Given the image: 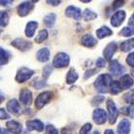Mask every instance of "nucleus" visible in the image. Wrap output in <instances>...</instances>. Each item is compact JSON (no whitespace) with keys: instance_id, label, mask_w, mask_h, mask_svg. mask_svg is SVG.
<instances>
[{"instance_id":"obj_19","label":"nucleus","mask_w":134,"mask_h":134,"mask_svg":"<svg viewBox=\"0 0 134 134\" xmlns=\"http://www.w3.org/2000/svg\"><path fill=\"white\" fill-rule=\"evenodd\" d=\"M119 83H120L121 87L123 89H129V88H130L132 86V85L134 83V81L130 75L126 74V75H123V76L121 77Z\"/></svg>"},{"instance_id":"obj_13","label":"nucleus","mask_w":134,"mask_h":134,"mask_svg":"<svg viewBox=\"0 0 134 134\" xmlns=\"http://www.w3.org/2000/svg\"><path fill=\"white\" fill-rule=\"evenodd\" d=\"M26 127L29 130H37V131H42L44 129V125L41 121L38 119H34V120H28L26 122Z\"/></svg>"},{"instance_id":"obj_51","label":"nucleus","mask_w":134,"mask_h":134,"mask_svg":"<svg viewBox=\"0 0 134 134\" xmlns=\"http://www.w3.org/2000/svg\"><path fill=\"white\" fill-rule=\"evenodd\" d=\"M0 5H2V6H6V5L4 4V2H3L2 0H0Z\"/></svg>"},{"instance_id":"obj_30","label":"nucleus","mask_w":134,"mask_h":134,"mask_svg":"<svg viewBox=\"0 0 134 134\" xmlns=\"http://www.w3.org/2000/svg\"><path fill=\"white\" fill-rule=\"evenodd\" d=\"M83 17L85 21H91V20L96 19L97 17H98V14H97L96 12H94L93 10H91V9H86L85 11H83Z\"/></svg>"},{"instance_id":"obj_54","label":"nucleus","mask_w":134,"mask_h":134,"mask_svg":"<svg viewBox=\"0 0 134 134\" xmlns=\"http://www.w3.org/2000/svg\"><path fill=\"white\" fill-rule=\"evenodd\" d=\"M3 100V98H0V103H1V101Z\"/></svg>"},{"instance_id":"obj_45","label":"nucleus","mask_w":134,"mask_h":134,"mask_svg":"<svg viewBox=\"0 0 134 134\" xmlns=\"http://www.w3.org/2000/svg\"><path fill=\"white\" fill-rule=\"evenodd\" d=\"M46 2L48 3L49 5H52V6H58V5L60 4V0H46Z\"/></svg>"},{"instance_id":"obj_22","label":"nucleus","mask_w":134,"mask_h":134,"mask_svg":"<svg viewBox=\"0 0 134 134\" xmlns=\"http://www.w3.org/2000/svg\"><path fill=\"white\" fill-rule=\"evenodd\" d=\"M112 34H113V31L107 26H102L96 31L97 37H98V38H100V40L101 38H106V37H108V36H111Z\"/></svg>"},{"instance_id":"obj_8","label":"nucleus","mask_w":134,"mask_h":134,"mask_svg":"<svg viewBox=\"0 0 134 134\" xmlns=\"http://www.w3.org/2000/svg\"><path fill=\"white\" fill-rule=\"evenodd\" d=\"M107 114L103 109H96L93 112V120L97 125H103L107 120Z\"/></svg>"},{"instance_id":"obj_55","label":"nucleus","mask_w":134,"mask_h":134,"mask_svg":"<svg viewBox=\"0 0 134 134\" xmlns=\"http://www.w3.org/2000/svg\"><path fill=\"white\" fill-rule=\"evenodd\" d=\"M1 32H2V30H1V29H0V34H1Z\"/></svg>"},{"instance_id":"obj_5","label":"nucleus","mask_w":134,"mask_h":134,"mask_svg":"<svg viewBox=\"0 0 134 134\" xmlns=\"http://www.w3.org/2000/svg\"><path fill=\"white\" fill-rule=\"evenodd\" d=\"M11 45L15 47L16 49L20 50L22 52H26L29 50L32 49V42L28 41L26 40H24V38H15V40L11 42Z\"/></svg>"},{"instance_id":"obj_47","label":"nucleus","mask_w":134,"mask_h":134,"mask_svg":"<svg viewBox=\"0 0 134 134\" xmlns=\"http://www.w3.org/2000/svg\"><path fill=\"white\" fill-rule=\"evenodd\" d=\"M3 2H4L5 5H8V4H11V3L13 2V0H2Z\"/></svg>"},{"instance_id":"obj_35","label":"nucleus","mask_w":134,"mask_h":134,"mask_svg":"<svg viewBox=\"0 0 134 134\" xmlns=\"http://www.w3.org/2000/svg\"><path fill=\"white\" fill-rule=\"evenodd\" d=\"M125 100L127 101V103H131V104H134V91H130L129 93L125 95L124 97Z\"/></svg>"},{"instance_id":"obj_25","label":"nucleus","mask_w":134,"mask_h":134,"mask_svg":"<svg viewBox=\"0 0 134 134\" xmlns=\"http://www.w3.org/2000/svg\"><path fill=\"white\" fill-rule=\"evenodd\" d=\"M123 91V88L121 87L120 83L117 81H113L111 85H110V92L112 93L113 95H116L118 93H121Z\"/></svg>"},{"instance_id":"obj_6","label":"nucleus","mask_w":134,"mask_h":134,"mask_svg":"<svg viewBox=\"0 0 134 134\" xmlns=\"http://www.w3.org/2000/svg\"><path fill=\"white\" fill-rule=\"evenodd\" d=\"M107 109L108 113H109V123L110 124H114L115 123L117 116H118V109L116 108L115 104L113 100H108L107 102Z\"/></svg>"},{"instance_id":"obj_33","label":"nucleus","mask_w":134,"mask_h":134,"mask_svg":"<svg viewBox=\"0 0 134 134\" xmlns=\"http://www.w3.org/2000/svg\"><path fill=\"white\" fill-rule=\"evenodd\" d=\"M52 71H53V66L51 65H46L44 68H43V72L42 75L45 77V78H48V77L51 75Z\"/></svg>"},{"instance_id":"obj_37","label":"nucleus","mask_w":134,"mask_h":134,"mask_svg":"<svg viewBox=\"0 0 134 134\" xmlns=\"http://www.w3.org/2000/svg\"><path fill=\"white\" fill-rule=\"evenodd\" d=\"M127 65H130V67L134 68V52L133 53H130L127 57Z\"/></svg>"},{"instance_id":"obj_7","label":"nucleus","mask_w":134,"mask_h":134,"mask_svg":"<svg viewBox=\"0 0 134 134\" xmlns=\"http://www.w3.org/2000/svg\"><path fill=\"white\" fill-rule=\"evenodd\" d=\"M34 9V5L30 1H25V2L21 3L17 7V12H18V15L21 17H25V16L28 15L31 10Z\"/></svg>"},{"instance_id":"obj_46","label":"nucleus","mask_w":134,"mask_h":134,"mask_svg":"<svg viewBox=\"0 0 134 134\" xmlns=\"http://www.w3.org/2000/svg\"><path fill=\"white\" fill-rule=\"evenodd\" d=\"M0 134H10V132L6 129H2V130H0Z\"/></svg>"},{"instance_id":"obj_44","label":"nucleus","mask_w":134,"mask_h":134,"mask_svg":"<svg viewBox=\"0 0 134 134\" xmlns=\"http://www.w3.org/2000/svg\"><path fill=\"white\" fill-rule=\"evenodd\" d=\"M127 114L130 116V118H134V104H132V105L127 109Z\"/></svg>"},{"instance_id":"obj_48","label":"nucleus","mask_w":134,"mask_h":134,"mask_svg":"<svg viewBox=\"0 0 134 134\" xmlns=\"http://www.w3.org/2000/svg\"><path fill=\"white\" fill-rule=\"evenodd\" d=\"M104 134H114V131H113L112 130H106Z\"/></svg>"},{"instance_id":"obj_9","label":"nucleus","mask_w":134,"mask_h":134,"mask_svg":"<svg viewBox=\"0 0 134 134\" xmlns=\"http://www.w3.org/2000/svg\"><path fill=\"white\" fill-rule=\"evenodd\" d=\"M109 70L114 76H120L125 72V68L121 65L117 60H113L110 63Z\"/></svg>"},{"instance_id":"obj_42","label":"nucleus","mask_w":134,"mask_h":134,"mask_svg":"<svg viewBox=\"0 0 134 134\" xmlns=\"http://www.w3.org/2000/svg\"><path fill=\"white\" fill-rule=\"evenodd\" d=\"M127 27L131 30L132 34H134V14H132L131 16H130V21H129V25H127Z\"/></svg>"},{"instance_id":"obj_14","label":"nucleus","mask_w":134,"mask_h":134,"mask_svg":"<svg viewBox=\"0 0 134 134\" xmlns=\"http://www.w3.org/2000/svg\"><path fill=\"white\" fill-rule=\"evenodd\" d=\"M130 122L126 118L122 119L117 126V134H130Z\"/></svg>"},{"instance_id":"obj_53","label":"nucleus","mask_w":134,"mask_h":134,"mask_svg":"<svg viewBox=\"0 0 134 134\" xmlns=\"http://www.w3.org/2000/svg\"><path fill=\"white\" fill-rule=\"evenodd\" d=\"M93 134H99V132H98V131H95Z\"/></svg>"},{"instance_id":"obj_18","label":"nucleus","mask_w":134,"mask_h":134,"mask_svg":"<svg viewBox=\"0 0 134 134\" xmlns=\"http://www.w3.org/2000/svg\"><path fill=\"white\" fill-rule=\"evenodd\" d=\"M97 42H98V41H97L96 38L92 36V35H88V34L83 36V38H81V43L87 48L94 47L95 45L97 44Z\"/></svg>"},{"instance_id":"obj_40","label":"nucleus","mask_w":134,"mask_h":134,"mask_svg":"<svg viewBox=\"0 0 134 134\" xmlns=\"http://www.w3.org/2000/svg\"><path fill=\"white\" fill-rule=\"evenodd\" d=\"M9 114L5 111V109L1 108L0 109V120H5V119H9Z\"/></svg>"},{"instance_id":"obj_3","label":"nucleus","mask_w":134,"mask_h":134,"mask_svg":"<svg viewBox=\"0 0 134 134\" xmlns=\"http://www.w3.org/2000/svg\"><path fill=\"white\" fill-rule=\"evenodd\" d=\"M52 97H53V93L51 91H45L38 95L36 98V101H35V107H36V109H42L50 101Z\"/></svg>"},{"instance_id":"obj_29","label":"nucleus","mask_w":134,"mask_h":134,"mask_svg":"<svg viewBox=\"0 0 134 134\" xmlns=\"http://www.w3.org/2000/svg\"><path fill=\"white\" fill-rule=\"evenodd\" d=\"M47 38H48V31L46 29H42V30H40L38 35H37L36 38H35V42L41 43Z\"/></svg>"},{"instance_id":"obj_31","label":"nucleus","mask_w":134,"mask_h":134,"mask_svg":"<svg viewBox=\"0 0 134 134\" xmlns=\"http://www.w3.org/2000/svg\"><path fill=\"white\" fill-rule=\"evenodd\" d=\"M104 96H101V95H98V96H96L93 99H92V105L93 106H98L99 104L103 102L104 100Z\"/></svg>"},{"instance_id":"obj_32","label":"nucleus","mask_w":134,"mask_h":134,"mask_svg":"<svg viewBox=\"0 0 134 134\" xmlns=\"http://www.w3.org/2000/svg\"><path fill=\"white\" fill-rule=\"evenodd\" d=\"M92 129V125L90 123H86L85 124V125L83 126V127H81L80 130V132H79V134H89L90 130H91Z\"/></svg>"},{"instance_id":"obj_10","label":"nucleus","mask_w":134,"mask_h":134,"mask_svg":"<svg viewBox=\"0 0 134 134\" xmlns=\"http://www.w3.org/2000/svg\"><path fill=\"white\" fill-rule=\"evenodd\" d=\"M126 18V12L124 10H118L111 18V25L114 27H118L124 22Z\"/></svg>"},{"instance_id":"obj_27","label":"nucleus","mask_w":134,"mask_h":134,"mask_svg":"<svg viewBox=\"0 0 134 134\" xmlns=\"http://www.w3.org/2000/svg\"><path fill=\"white\" fill-rule=\"evenodd\" d=\"M9 54L6 50L0 48V66H4L9 62Z\"/></svg>"},{"instance_id":"obj_34","label":"nucleus","mask_w":134,"mask_h":134,"mask_svg":"<svg viewBox=\"0 0 134 134\" xmlns=\"http://www.w3.org/2000/svg\"><path fill=\"white\" fill-rule=\"evenodd\" d=\"M33 85L35 88H37V89H40V88H42L43 86H46L47 83H46L45 80H38H38H36L33 83Z\"/></svg>"},{"instance_id":"obj_12","label":"nucleus","mask_w":134,"mask_h":134,"mask_svg":"<svg viewBox=\"0 0 134 134\" xmlns=\"http://www.w3.org/2000/svg\"><path fill=\"white\" fill-rule=\"evenodd\" d=\"M117 50V44L115 42H111L107 45L105 47V49L103 50V55H104V58L106 60L111 61L114 54Z\"/></svg>"},{"instance_id":"obj_1","label":"nucleus","mask_w":134,"mask_h":134,"mask_svg":"<svg viewBox=\"0 0 134 134\" xmlns=\"http://www.w3.org/2000/svg\"><path fill=\"white\" fill-rule=\"evenodd\" d=\"M112 77L109 74H101L97 78L95 81L94 85L96 89L99 93H107L109 91L108 87H110V85L112 83Z\"/></svg>"},{"instance_id":"obj_17","label":"nucleus","mask_w":134,"mask_h":134,"mask_svg":"<svg viewBox=\"0 0 134 134\" xmlns=\"http://www.w3.org/2000/svg\"><path fill=\"white\" fill-rule=\"evenodd\" d=\"M7 130L12 134H20L22 132V125L15 120H10L7 123Z\"/></svg>"},{"instance_id":"obj_39","label":"nucleus","mask_w":134,"mask_h":134,"mask_svg":"<svg viewBox=\"0 0 134 134\" xmlns=\"http://www.w3.org/2000/svg\"><path fill=\"white\" fill-rule=\"evenodd\" d=\"M124 3H125L124 0H114V3H113V8H114V9H117L122 7L124 5Z\"/></svg>"},{"instance_id":"obj_16","label":"nucleus","mask_w":134,"mask_h":134,"mask_svg":"<svg viewBox=\"0 0 134 134\" xmlns=\"http://www.w3.org/2000/svg\"><path fill=\"white\" fill-rule=\"evenodd\" d=\"M20 101L25 106H28L32 102V93L28 89H23L20 92Z\"/></svg>"},{"instance_id":"obj_38","label":"nucleus","mask_w":134,"mask_h":134,"mask_svg":"<svg viewBox=\"0 0 134 134\" xmlns=\"http://www.w3.org/2000/svg\"><path fill=\"white\" fill-rule=\"evenodd\" d=\"M120 34L124 37H130L132 35V32H131V30L127 26V27H124V28L121 30Z\"/></svg>"},{"instance_id":"obj_4","label":"nucleus","mask_w":134,"mask_h":134,"mask_svg":"<svg viewBox=\"0 0 134 134\" xmlns=\"http://www.w3.org/2000/svg\"><path fill=\"white\" fill-rule=\"evenodd\" d=\"M34 73H35V71L28 69V68H21L18 70V72H17V74H16L15 80L18 83H25V81L29 80L33 76Z\"/></svg>"},{"instance_id":"obj_50","label":"nucleus","mask_w":134,"mask_h":134,"mask_svg":"<svg viewBox=\"0 0 134 134\" xmlns=\"http://www.w3.org/2000/svg\"><path fill=\"white\" fill-rule=\"evenodd\" d=\"M81 2H83V3H88V2H90L91 0H80Z\"/></svg>"},{"instance_id":"obj_43","label":"nucleus","mask_w":134,"mask_h":134,"mask_svg":"<svg viewBox=\"0 0 134 134\" xmlns=\"http://www.w3.org/2000/svg\"><path fill=\"white\" fill-rule=\"evenodd\" d=\"M96 73H97L96 69H89V70H87V71L85 73V79L90 78V77L93 76V75H94V74H96Z\"/></svg>"},{"instance_id":"obj_23","label":"nucleus","mask_w":134,"mask_h":134,"mask_svg":"<svg viewBox=\"0 0 134 134\" xmlns=\"http://www.w3.org/2000/svg\"><path fill=\"white\" fill-rule=\"evenodd\" d=\"M78 77H79V75L76 72V70L74 69H70L67 74V83L71 85V83H75V82L78 80Z\"/></svg>"},{"instance_id":"obj_24","label":"nucleus","mask_w":134,"mask_h":134,"mask_svg":"<svg viewBox=\"0 0 134 134\" xmlns=\"http://www.w3.org/2000/svg\"><path fill=\"white\" fill-rule=\"evenodd\" d=\"M134 48V38H130V40L123 41L120 45V49L123 52H130Z\"/></svg>"},{"instance_id":"obj_2","label":"nucleus","mask_w":134,"mask_h":134,"mask_svg":"<svg viewBox=\"0 0 134 134\" xmlns=\"http://www.w3.org/2000/svg\"><path fill=\"white\" fill-rule=\"evenodd\" d=\"M69 64V56L65 53H58L55 54L54 60H53V67L57 68V69H62V68L68 67Z\"/></svg>"},{"instance_id":"obj_11","label":"nucleus","mask_w":134,"mask_h":134,"mask_svg":"<svg viewBox=\"0 0 134 134\" xmlns=\"http://www.w3.org/2000/svg\"><path fill=\"white\" fill-rule=\"evenodd\" d=\"M66 16L72 18L74 20H80L82 17V11L79 8L74 7V6H69L65 10Z\"/></svg>"},{"instance_id":"obj_15","label":"nucleus","mask_w":134,"mask_h":134,"mask_svg":"<svg viewBox=\"0 0 134 134\" xmlns=\"http://www.w3.org/2000/svg\"><path fill=\"white\" fill-rule=\"evenodd\" d=\"M7 110L9 113L13 114H19L21 113V105L20 102H18L17 99L13 98V99H10L9 102L7 103Z\"/></svg>"},{"instance_id":"obj_21","label":"nucleus","mask_w":134,"mask_h":134,"mask_svg":"<svg viewBox=\"0 0 134 134\" xmlns=\"http://www.w3.org/2000/svg\"><path fill=\"white\" fill-rule=\"evenodd\" d=\"M37 28H38V23L35 22V21L29 22L26 25V27H25V35H26V37L32 38L35 35Z\"/></svg>"},{"instance_id":"obj_41","label":"nucleus","mask_w":134,"mask_h":134,"mask_svg":"<svg viewBox=\"0 0 134 134\" xmlns=\"http://www.w3.org/2000/svg\"><path fill=\"white\" fill-rule=\"evenodd\" d=\"M96 66L98 68H104L106 66V61L101 57L98 58V60L96 61Z\"/></svg>"},{"instance_id":"obj_26","label":"nucleus","mask_w":134,"mask_h":134,"mask_svg":"<svg viewBox=\"0 0 134 134\" xmlns=\"http://www.w3.org/2000/svg\"><path fill=\"white\" fill-rule=\"evenodd\" d=\"M56 20V16L54 13H49L45 16L44 19H43V22H44L45 25L47 27H52L54 25Z\"/></svg>"},{"instance_id":"obj_49","label":"nucleus","mask_w":134,"mask_h":134,"mask_svg":"<svg viewBox=\"0 0 134 134\" xmlns=\"http://www.w3.org/2000/svg\"><path fill=\"white\" fill-rule=\"evenodd\" d=\"M61 134H71V133H70V132H69V130H63L62 132H61Z\"/></svg>"},{"instance_id":"obj_20","label":"nucleus","mask_w":134,"mask_h":134,"mask_svg":"<svg viewBox=\"0 0 134 134\" xmlns=\"http://www.w3.org/2000/svg\"><path fill=\"white\" fill-rule=\"evenodd\" d=\"M37 59L40 62H47L50 59V51L48 48H42L37 53Z\"/></svg>"},{"instance_id":"obj_28","label":"nucleus","mask_w":134,"mask_h":134,"mask_svg":"<svg viewBox=\"0 0 134 134\" xmlns=\"http://www.w3.org/2000/svg\"><path fill=\"white\" fill-rule=\"evenodd\" d=\"M9 14L5 10H0V27H6L9 24Z\"/></svg>"},{"instance_id":"obj_36","label":"nucleus","mask_w":134,"mask_h":134,"mask_svg":"<svg viewBox=\"0 0 134 134\" xmlns=\"http://www.w3.org/2000/svg\"><path fill=\"white\" fill-rule=\"evenodd\" d=\"M45 134H58V131L53 125H48L46 127V133Z\"/></svg>"},{"instance_id":"obj_52","label":"nucleus","mask_w":134,"mask_h":134,"mask_svg":"<svg viewBox=\"0 0 134 134\" xmlns=\"http://www.w3.org/2000/svg\"><path fill=\"white\" fill-rule=\"evenodd\" d=\"M38 0H32V2H34V3H36V2H38Z\"/></svg>"}]
</instances>
